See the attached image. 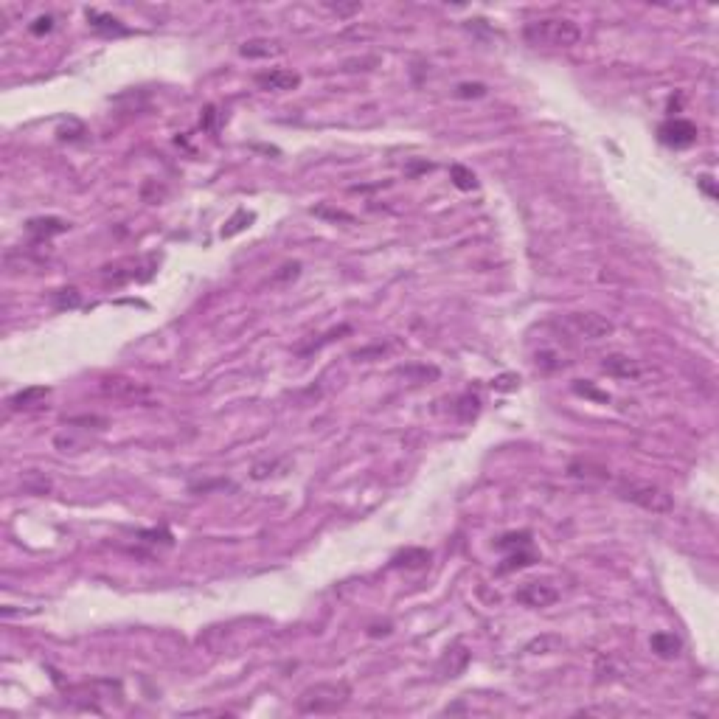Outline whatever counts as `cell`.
<instances>
[{
	"label": "cell",
	"mask_w": 719,
	"mask_h": 719,
	"mask_svg": "<svg viewBox=\"0 0 719 719\" xmlns=\"http://www.w3.org/2000/svg\"><path fill=\"white\" fill-rule=\"evenodd\" d=\"M523 37L529 45H537V48H570L582 40V29L565 17H545V20L529 23L523 29Z\"/></svg>",
	"instance_id": "1"
},
{
	"label": "cell",
	"mask_w": 719,
	"mask_h": 719,
	"mask_svg": "<svg viewBox=\"0 0 719 719\" xmlns=\"http://www.w3.org/2000/svg\"><path fill=\"white\" fill-rule=\"evenodd\" d=\"M349 702V686L346 683H318L310 686L298 697V711L301 713H332Z\"/></svg>",
	"instance_id": "2"
},
{
	"label": "cell",
	"mask_w": 719,
	"mask_h": 719,
	"mask_svg": "<svg viewBox=\"0 0 719 719\" xmlns=\"http://www.w3.org/2000/svg\"><path fill=\"white\" fill-rule=\"evenodd\" d=\"M619 494L652 515H669L674 508V500L666 489H660L658 483H649V480H621L619 483Z\"/></svg>",
	"instance_id": "3"
},
{
	"label": "cell",
	"mask_w": 719,
	"mask_h": 719,
	"mask_svg": "<svg viewBox=\"0 0 719 719\" xmlns=\"http://www.w3.org/2000/svg\"><path fill=\"white\" fill-rule=\"evenodd\" d=\"M562 326L568 329V335L579 338V340H601V338H610L612 335V321H607L604 315H596V312H570L562 318Z\"/></svg>",
	"instance_id": "4"
},
{
	"label": "cell",
	"mask_w": 719,
	"mask_h": 719,
	"mask_svg": "<svg viewBox=\"0 0 719 719\" xmlns=\"http://www.w3.org/2000/svg\"><path fill=\"white\" fill-rule=\"evenodd\" d=\"M658 135H660V141H663L666 146L683 149V146H691L699 133H697V127H694L691 121H686V119H669V121L658 130Z\"/></svg>",
	"instance_id": "5"
},
{
	"label": "cell",
	"mask_w": 719,
	"mask_h": 719,
	"mask_svg": "<svg viewBox=\"0 0 719 719\" xmlns=\"http://www.w3.org/2000/svg\"><path fill=\"white\" fill-rule=\"evenodd\" d=\"M256 84L259 90H267V93H281V90H292L301 84V76L295 70H284V68H270V70H262L256 73Z\"/></svg>",
	"instance_id": "6"
},
{
	"label": "cell",
	"mask_w": 719,
	"mask_h": 719,
	"mask_svg": "<svg viewBox=\"0 0 719 719\" xmlns=\"http://www.w3.org/2000/svg\"><path fill=\"white\" fill-rule=\"evenodd\" d=\"M557 598H559L557 587H551L545 582H529V584H523L517 590V601H523L526 607H537V610L540 607H551Z\"/></svg>",
	"instance_id": "7"
},
{
	"label": "cell",
	"mask_w": 719,
	"mask_h": 719,
	"mask_svg": "<svg viewBox=\"0 0 719 719\" xmlns=\"http://www.w3.org/2000/svg\"><path fill=\"white\" fill-rule=\"evenodd\" d=\"M601 371L610 377H619V379H635V377H641L644 368L638 365V360H633L627 354H607L601 360Z\"/></svg>",
	"instance_id": "8"
},
{
	"label": "cell",
	"mask_w": 719,
	"mask_h": 719,
	"mask_svg": "<svg viewBox=\"0 0 719 719\" xmlns=\"http://www.w3.org/2000/svg\"><path fill=\"white\" fill-rule=\"evenodd\" d=\"M87 23H90V29H93V31L105 34V37H121V34H130V29H127L119 17L105 15V12H96V9H87Z\"/></svg>",
	"instance_id": "9"
},
{
	"label": "cell",
	"mask_w": 719,
	"mask_h": 719,
	"mask_svg": "<svg viewBox=\"0 0 719 719\" xmlns=\"http://www.w3.org/2000/svg\"><path fill=\"white\" fill-rule=\"evenodd\" d=\"M649 646H652V652H655L658 658L672 660V658H677V655H680L683 641H680L674 633H655V635H652V641H649Z\"/></svg>",
	"instance_id": "10"
},
{
	"label": "cell",
	"mask_w": 719,
	"mask_h": 719,
	"mask_svg": "<svg viewBox=\"0 0 719 719\" xmlns=\"http://www.w3.org/2000/svg\"><path fill=\"white\" fill-rule=\"evenodd\" d=\"M29 234H34L37 239H48V236H54V234H65L70 225L65 222V220H56V217H43V220H31L29 225Z\"/></svg>",
	"instance_id": "11"
},
{
	"label": "cell",
	"mask_w": 719,
	"mask_h": 719,
	"mask_svg": "<svg viewBox=\"0 0 719 719\" xmlns=\"http://www.w3.org/2000/svg\"><path fill=\"white\" fill-rule=\"evenodd\" d=\"M45 396H48V388H26V391L15 393V396L9 399V404H12L15 410H29V407H37Z\"/></svg>",
	"instance_id": "12"
},
{
	"label": "cell",
	"mask_w": 719,
	"mask_h": 719,
	"mask_svg": "<svg viewBox=\"0 0 719 719\" xmlns=\"http://www.w3.org/2000/svg\"><path fill=\"white\" fill-rule=\"evenodd\" d=\"M537 562V554L531 551V548H517L515 554H508V559L497 568L500 573H508V570H520V568H529V565H534Z\"/></svg>",
	"instance_id": "13"
},
{
	"label": "cell",
	"mask_w": 719,
	"mask_h": 719,
	"mask_svg": "<svg viewBox=\"0 0 719 719\" xmlns=\"http://www.w3.org/2000/svg\"><path fill=\"white\" fill-rule=\"evenodd\" d=\"M101 388H105L107 393H113V396H133V399H135L138 393H144L138 382H133V379H121V377L105 379V382H101Z\"/></svg>",
	"instance_id": "14"
},
{
	"label": "cell",
	"mask_w": 719,
	"mask_h": 719,
	"mask_svg": "<svg viewBox=\"0 0 719 719\" xmlns=\"http://www.w3.org/2000/svg\"><path fill=\"white\" fill-rule=\"evenodd\" d=\"M278 43H267V40H253V43H245L242 45V56H270V54H278Z\"/></svg>",
	"instance_id": "15"
},
{
	"label": "cell",
	"mask_w": 719,
	"mask_h": 719,
	"mask_svg": "<svg viewBox=\"0 0 719 719\" xmlns=\"http://www.w3.org/2000/svg\"><path fill=\"white\" fill-rule=\"evenodd\" d=\"M497 548H531V534L529 531H515V534H506L497 540Z\"/></svg>",
	"instance_id": "16"
},
{
	"label": "cell",
	"mask_w": 719,
	"mask_h": 719,
	"mask_svg": "<svg viewBox=\"0 0 719 719\" xmlns=\"http://www.w3.org/2000/svg\"><path fill=\"white\" fill-rule=\"evenodd\" d=\"M450 174H453V183H455L461 191H469V188H475V174H472L467 166H458V163H455V166L450 169Z\"/></svg>",
	"instance_id": "17"
},
{
	"label": "cell",
	"mask_w": 719,
	"mask_h": 719,
	"mask_svg": "<svg viewBox=\"0 0 719 719\" xmlns=\"http://www.w3.org/2000/svg\"><path fill=\"white\" fill-rule=\"evenodd\" d=\"M248 222H253V214H248V211H236V217L222 228V236H234V234H239Z\"/></svg>",
	"instance_id": "18"
},
{
	"label": "cell",
	"mask_w": 719,
	"mask_h": 719,
	"mask_svg": "<svg viewBox=\"0 0 719 719\" xmlns=\"http://www.w3.org/2000/svg\"><path fill=\"white\" fill-rule=\"evenodd\" d=\"M51 29H54V17H51V15L37 17V20H34V26H31V31H34V34H48Z\"/></svg>",
	"instance_id": "19"
},
{
	"label": "cell",
	"mask_w": 719,
	"mask_h": 719,
	"mask_svg": "<svg viewBox=\"0 0 719 719\" xmlns=\"http://www.w3.org/2000/svg\"><path fill=\"white\" fill-rule=\"evenodd\" d=\"M62 295H59V301H56V306H76L79 303V292L76 289H59Z\"/></svg>",
	"instance_id": "20"
},
{
	"label": "cell",
	"mask_w": 719,
	"mask_h": 719,
	"mask_svg": "<svg viewBox=\"0 0 719 719\" xmlns=\"http://www.w3.org/2000/svg\"><path fill=\"white\" fill-rule=\"evenodd\" d=\"M483 93H486V87H483V84H461V87H458V96H461V98L483 96Z\"/></svg>",
	"instance_id": "21"
},
{
	"label": "cell",
	"mask_w": 719,
	"mask_h": 719,
	"mask_svg": "<svg viewBox=\"0 0 719 719\" xmlns=\"http://www.w3.org/2000/svg\"><path fill=\"white\" fill-rule=\"evenodd\" d=\"M576 393H584V396H593V399H598V402H607V393L596 391L593 385H579V382H576Z\"/></svg>",
	"instance_id": "22"
},
{
	"label": "cell",
	"mask_w": 719,
	"mask_h": 719,
	"mask_svg": "<svg viewBox=\"0 0 719 719\" xmlns=\"http://www.w3.org/2000/svg\"><path fill=\"white\" fill-rule=\"evenodd\" d=\"M515 379H517V377H500V379H497V388H515Z\"/></svg>",
	"instance_id": "23"
},
{
	"label": "cell",
	"mask_w": 719,
	"mask_h": 719,
	"mask_svg": "<svg viewBox=\"0 0 719 719\" xmlns=\"http://www.w3.org/2000/svg\"><path fill=\"white\" fill-rule=\"evenodd\" d=\"M699 183H702V188L711 194V197H716V191H713V186H711V177H699Z\"/></svg>",
	"instance_id": "24"
}]
</instances>
